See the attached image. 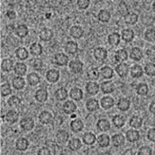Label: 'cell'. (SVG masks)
Returning <instances> with one entry per match:
<instances>
[{
  "instance_id": "6da1fadb",
  "label": "cell",
  "mask_w": 155,
  "mask_h": 155,
  "mask_svg": "<svg viewBox=\"0 0 155 155\" xmlns=\"http://www.w3.org/2000/svg\"><path fill=\"white\" fill-rule=\"evenodd\" d=\"M19 125H20V127H21L22 130L25 131V132H30L35 127L34 120L31 117H25V118H23L20 120Z\"/></svg>"
},
{
  "instance_id": "7a4b0ae2",
  "label": "cell",
  "mask_w": 155,
  "mask_h": 155,
  "mask_svg": "<svg viewBox=\"0 0 155 155\" xmlns=\"http://www.w3.org/2000/svg\"><path fill=\"white\" fill-rule=\"evenodd\" d=\"M53 62L58 66H64L69 62V58L63 52H58L53 57Z\"/></svg>"
},
{
  "instance_id": "3957f363",
  "label": "cell",
  "mask_w": 155,
  "mask_h": 155,
  "mask_svg": "<svg viewBox=\"0 0 155 155\" xmlns=\"http://www.w3.org/2000/svg\"><path fill=\"white\" fill-rule=\"evenodd\" d=\"M108 56V52L105 48L103 47H97L93 51V57L96 60L103 62L105 61Z\"/></svg>"
},
{
  "instance_id": "277c9868",
  "label": "cell",
  "mask_w": 155,
  "mask_h": 155,
  "mask_svg": "<svg viewBox=\"0 0 155 155\" xmlns=\"http://www.w3.org/2000/svg\"><path fill=\"white\" fill-rule=\"evenodd\" d=\"M53 36H54V33H53L52 30H51L50 28H43L38 34L40 40L44 41V42L51 41L53 38Z\"/></svg>"
},
{
  "instance_id": "5b68a950",
  "label": "cell",
  "mask_w": 155,
  "mask_h": 155,
  "mask_svg": "<svg viewBox=\"0 0 155 155\" xmlns=\"http://www.w3.org/2000/svg\"><path fill=\"white\" fill-rule=\"evenodd\" d=\"M53 120V117L52 114L47 112V111H43L39 113L38 115V121L42 124V125H49L52 123Z\"/></svg>"
},
{
  "instance_id": "8992f818",
  "label": "cell",
  "mask_w": 155,
  "mask_h": 155,
  "mask_svg": "<svg viewBox=\"0 0 155 155\" xmlns=\"http://www.w3.org/2000/svg\"><path fill=\"white\" fill-rule=\"evenodd\" d=\"M69 69L74 74L81 73L84 69V64L79 60H71L69 63Z\"/></svg>"
},
{
  "instance_id": "52a82bcc",
  "label": "cell",
  "mask_w": 155,
  "mask_h": 155,
  "mask_svg": "<svg viewBox=\"0 0 155 155\" xmlns=\"http://www.w3.org/2000/svg\"><path fill=\"white\" fill-rule=\"evenodd\" d=\"M126 139L131 143H134L140 140V134L137 129H129L126 134Z\"/></svg>"
},
{
  "instance_id": "ba28073f",
  "label": "cell",
  "mask_w": 155,
  "mask_h": 155,
  "mask_svg": "<svg viewBox=\"0 0 155 155\" xmlns=\"http://www.w3.org/2000/svg\"><path fill=\"white\" fill-rule=\"evenodd\" d=\"M129 65L127 63H120L115 67V71L120 78L127 77L129 73Z\"/></svg>"
},
{
  "instance_id": "9c48e42d",
  "label": "cell",
  "mask_w": 155,
  "mask_h": 155,
  "mask_svg": "<svg viewBox=\"0 0 155 155\" xmlns=\"http://www.w3.org/2000/svg\"><path fill=\"white\" fill-rule=\"evenodd\" d=\"M63 112L66 114L71 115L72 113H74L77 110V106L76 104L72 101V100H66L62 106Z\"/></svg>"
},
{
  "instance_id": "30bf717a",
  "label": "cell",
  "mask_w": 155,
  "mask_h": 155,
  "mask_svg": "<svg viewBox=\"0 0 155 155\" xmlns=\"http://www.w3.org/2000/svg\"><path fill=\"white\" fill-rule=\"evenodd\" d=\"M29 140L26 139V138H24V137H21V138H18L17 140H16V143H15V147H16V149L18 151H20V152H25L26 151L29 147Z\"/></svg>"
},
{
  "instance_id": "8fae6325",
  "label": "cell",
  "mask_w": 155,
  "mask_h": 155,
  "mask_svg": "<svg viewBox=\"0 0 155 155\" xmlns=\"http://www.w3.org/2000/svg\"><path fill=\"white\" fill-rule=\"evenodd\" d=\"M100 89L103 93L105 94H110L112 92H114L115 90V85H114V83L111 80H106V81H104L101 83L100 85Z\"/></svg>"
},
{
  "instance_id": "7c38bea8",
  "label": "cell",
  "mask_w": 155,
  "mask_h": 155,
  "mask_svg": "<svg viewBox=\"0 0 155 155\" xmlns=\"http://www.w3.org/2000/svg\"><path fill=\"white\" fill-rule=\"evenodd\" d=\"M59 77H60V73L56 69H51L45 74V78H46L47 81L50 82V83H56V82H58V79H59Z\"/></svg>"
},
{
  "instance_id": "4fadbf2b",
  "label": "cell",
  "mask_w": 155,
  "mask_h": 155,
  "mask_svg": "<svg viewBox=\"0 0 155 155\" xmlns=\"http://www.w3.org/2000/svg\"><path fill=\"white\" fill-rule=\"evenodd\" d=\"M35 99L38 103H45L48 99V92L45 88H39L35 92Z\"/></svg>"
},
{
  "instance_id": "5bb4252c",
  "label": "cell",
  "mask_w": 155,
  "mask_h": 155,
  "mask_svg": "<svg viewBox=\"0 0 155 155\" xmlns=\"http://www.w3.org/2000/svg\"><path fill=\"white\" fill-rule=\"evenodd\" d=\"M111 141L113 143V147H122V146L125 145L126 137L123 134H114V135H113V137L111 138Z\"/></svg>"
},
{
  "instance_id": "9a60e30c",
  "label": "cell",
  "mask_w": 155,
  "mask_h": 155,
  "mask_svg": "<svg viewBox=\"0 0 155 155\" xmlns=\"http://www.w3.org/2000/svg\"><path fill=\"white\" fill-rule=\"evenodd\" d=\"M100 86L95 81H89L85 85V90L89 95H96L99 92Z\"/></svg>"
},
{
  "instance_id": "2e32d148",
  "label": "cell",
  "mask_w": 155,
  "mask_h": 155,
  "mask_svg": "<svg viewBox=\"0 0 155 155\" xmlns=\"http://www.w3.org/2000/svg\"><path fill=\"white\" fill-rule=\"evenodd\" d=\"M97 143H98L99 147H108L110 146V143H111V138L109 137L108 134H100L97 138Z\"/></svg>"
},
{
  "instance_id": "e0dca14e",
  "label": "cell",
  "mask_w": 155,
  "mask_h": 155,
  "mask_svg": "<svg viewBox=\"0 0 155 155\" xmlns=\"http://www.w3.org/2000/svg\"><path fill=\"white\" fill-rule=\"evenodd\" d=\"M70 127L71 130L73 132V133H80L83 128H84V123L83 121L79 119H74L73 120H71L70 123Z\"/></svg>"
},
{
  "instance_id": "ac0fdd59",
  "label": "cell",
  "mask_w": 155,
  "mask_h": 155,
  "mask_svg": "<svg viewBox=\"0 0 155 155\" xmlns=\"http://www.w3.org/2000/svg\"><path fill=\"white\" fill-rule=\"evenodd\" d=\"M82 141L86 146H92L95 142H97V138L95 134L91 132H87L82 136Z\"/></svg>"
},
{
  "instance_id": "d6986e66",
  "label": "cell",
  "mask_w": 155,
  "mask_h": 155,
  "mask_svg": "<svg viewBox=\"0 0 155 155\" xmlns=\"http://www.w3.org/2000/svg\"><path fill=\"white\" fill-rule=\"evenodd\" d=\"M14 73L18 76V77H23L26 74V71H27V66L26 64L22 62H18V63L15 64L14 66Z\"/></svg>"
},
{
  "instance_id": "ffe728a7",
  "label": "cell",
  "mask_w": 155,
  "mask_h": 155,
  "mask_svg": "<svg viewBox=\"0 0 155 155\" xmlns=\"http://www.w3.org/2000/svg\"><path fill=\"white\" fill-rule=\"evenodd\" d=\"M134 36H135L134 31L130 28L124 29L121 32V38L127 43L132 42L134 39Z\"/></svg>"
},
{
  "instance_id": "44dd1931",
  "label": "cell",
  "mask_w": 155,
  "mask_h": 155,
  "mask_svg": "<svg viewBox=\"0 0 155 155\" xmlns=\"http://www.w3.org/2000/svg\"><path fill=\"white\" fill-rule=\"evenodd\" d=\"M70 35L71 38L78 39L84 35V30L79 25H73L70 29Z\"/></svg>"
},
{
  "instance_id": "7402d4cb",
  "label": "cell",
  "mask_w": 155,
  "mask_h": 155,
  "mask_svg": "<svg viewBox=\"0 0 155 155\" xmlns=\"http://www.w3.org/2000/svg\"><path fill=\"white\" fill-rule=\"evenodd\" d=\"M144 69L140 64H134L130 68V74L134 78H140L143 76Z\"/></svg>"
},
{
  "instance_id": "603a6c76",
  "label": "cell",
  "mask_w": 155,
  "mask_h": 155,
  "mask_svg": "<svg viewBox=\"0 0 155 155\" xmlns=\"http://www.w3.org/2000/svg\"><path fill=\"white\" fill-rule=\"evenodd\" d=\"M85 107L89 112H95L97 110H99L100 107V104L98 101V99H89L86 103H85Z\"/></svg>"
},
{
  "instance_id": "cb8c5ba5",
  "label": "cell",
  "mask_w": 155,
  "mask_h": 155,
  "mask_svg": "<svg viewBox=\"0 0 155 155\" xmlns=\"http://www.w3.org/2000/svg\"><path fill=\"white\" fill-rule=\"evenodd\" d=\"M19 118V114L16 110H9L7 113L5 114V120L9 124H14L16 123Z\"/></svg>"
},
{
  "instance_id": "d4e9b609",
  "label": "cell",
  "mask_w": 155,
  "mask_h": 155,
  "mask_svg": "<svg viewBox=\"0 0 155 155\" xmlns=\"http://www.w3.org/2000/svg\"><path fill=\"white\" fill-rule=\"evenodd\" d=\"M70 95L71 99H73V100H76V101H79L83 99L84 97V93L82 92V90L78 87H73L71 88L70 91Z\"/></svg>"
},
{
  "instance_id": "484cf974",
  "label": "cell",
  "mask_w": 155,
  "mask_h": 155,
  "mask_svg": "<svg viewBox=\"0 0 155 155\" xmlns=\"http://www.w3.org/2000/svg\"><path fill=\"white\" fill-rule=\"evenodd\" d=\"M113 106H114V99L110 96H105L100 100V106L105 110L111 109Z\"/></svg>"
},
{
  "instance_id": "4316f807",
  "label": "cell",
  "mask_w": 155,
  "mask_h": 155,
  "mask_svg": "<svg viewBox=\"0 0 155 155\" xmlns=\"http://www.w3.org/2000/svg\"><path fill=\"white\" fill-rule=\"evenodd\" d=\"M115 60L119 63H124L128 58V52L125 49H120L115 52Z\"/></svg>"
},
{
  "instance_id": "83f0119b",
  "label": "cell",
  "mask_w": 155,
  "mask_h": 155,
  "mask_svg": "<svg viewBox=\"0 0 155 155\" xmlns=\"http://www.w3.org/2000/svg\"><path fill=\"white\" fill-rule=\"evenodd\" d=\"M69 134L64 131V130H60L58 131L56 134V140L58 144H65L66 142L69 141Z\"/></svg>"
},
{
  "instance_id": "f1b7e54d",
  "label": "cell",
  "mask_w": 155,
  "mask_h": 155,
  "mask_svg": "<svg viewBox=\"0 0 155 155\" xmlns=\"http://www.w3.org/2000/svg\"><path fill=\"white\" fill-rule=\"evenodd\" d=\"M143 125V119L137 116L134 115L133 117H131V119L129 120V126L132 127L133 129H139Z\"/></svg>"
},
{
  "instance_id": "f546056e",
  "label": "cell",
  "mask_w": 155,
  "mask_h": 155,
  "mask_svg": "<svg viewBox=\"0 0 155 155\" xmlns=\"http://www.w3.org/2000/svg\"><path fill=\"white\" fill-rule=\"evenodd\" d=\"M67 147L70 149L71 151L76 152L78 150H79L82 147V142L78 138H72L71 140L68 141L67 143Z\"/></svg>"
},
{
  "instance_id": "4dcf8cb0",
  "label": "cell",
  "mask_w": 155,
  "mask_h": 155,
  "mask_svg": "<svg viewBox=\"0 0 155 155\" xmlns=\"http://www.w3.org/2000/svg\"><path fill=\"white\" fill-rule=\"evenodd\" d=\"M99 73H100V76L105 78V79H109V78H112L113 77V74H114V71L112 67L108 66V65H105L103 66L100 71H99Z\"/></svg>"
},
{
  "instance_id": "1f68e13d",
  "label": "cell",
  "mask_w": 155,
  "mask_h": 155,
  "mask_svg": "<svg viewBox=\"0 0 155 155\" xmlns=\"http://www.w3.org/2000/svg\"><path fill=\"white\" fill-rule=\"evenodd\" d=\"M130 106H131V102L127 98H121V99H119V101L117 103V107L121 112L128 111L130 108Z\"/></svg>"
},
{
  "instance_id": "d6a6232c",
  "label": "cell",
  "mask_w": 155,
  "mask_h": 155,
  "mask_svg": "<svg viewBox=\"0 0 155 155\" xmlns=\"http://www.w3.org/2000/svg\"><path fill=\"white\" fill-rule=\"evenodd\" d=\"M78 50V45L76 42L74 41H67L64 45V51L71 55L75 54Z\"/></svg>"
},
{
  "instance_id": "836d02e7",
  "label": "cell",
  "mask_w": 155,
  "mask_h": 155,
  "mask_svg": "<svg viewBox=\"0 0 155 155\" xmlns=\"http://www.w3.org/2000/svg\"><path fill=\"white\" fill-rule=\"evenodd\" d=\"M12 85L13 86V88L16 89V90H22V89L25 88V79L23 78V77L16 76V77H14L12 78Z\"/></svg>"
},
{
  "instance_id": "e575fe53",
  "label": "cell",
  "mask_w": 155,
  "mask_h": 155,
  "mask_svg": "<svg viewBox=\"0 0 155 155\" xmlns=\"http://www.w3.org/2000/svg\"><path fill=\"white\" fill-rule=\"evenodd\" d=\"M15 32L18 37L21 38H25L26 36L29 34V29L27 27V25H24V24H21L19 25H18L16 29H15Z\"/></svg>"
},
{
  "instance_id": "d590c367",
  "label": "cell",
  "mask_w": 155,
  "mask_h": 155,
  "mask_svg": "<svg viewBox=\"0 0 155 155\" xmlns=\"http://www.w3.org/2000/svg\"><path fill=\"white\" fill-rule=\"evenodd\" d=\"M126 121H127L126 117L122 114H117L113 118V125L117 128H121L124 127L126 124Z\"/></svg>"
},
{
  "instance_id": "8d00e7d4",
  "label": "cell",
  "mask_w": 155,
  "mask_h": 155,
  "mask_svg": "<svg viewBox=\"0 0 155 155\" xmlns=\"http://www.w3.org/2000/svg\"><path fill=\"white\" fill-rule=\"evenodd\" d=\"M14 62L12 59L11 58H5L2 63H1V69L3 71H6V72H9L12 69H14Z\"/></svg>"
},
{
  "instance_id": "74e56055",
  "label": "cell",
  "mask_w": 155,
  "mask_h": 155,
  "mask_svg": "<svg viewBox=\"0 0 155 155\" xmlns=\"http://www.w3.org/2000/svg\"><path fill=\"white\" fill-rule=\"evenodd\" d=\"M54 97L58 101H64V100H65V99H67V97H68V92H67L66 88L60 87V88L57 89L56 92L54 93Z\"/></svg>"
},
{
  "instance_id": "f35d334b",
  "label": "cell",
  "mask_w": 155,
  "mask_h": 155,
  "mask_svg": "<svg viewBox=\"0 0 155 155\" xmlns=\"http://www.w3.org/2000/svg\"><path fill=\"white\" fill-rule=\"evenodd\" d=\"M129 56L131 58V59H133L134 61H140L143 58V51L139 47H134L131 49Z\"/></svg>"
},
{
  "instance_id": "ab89813d",
  "label": "cell",
  "mask_w": 155,
  "mask_h": 155,
  "mask_svg": "<svg viewBox=\"0 0 155 155\" xmlns=\"http://www.w3.org/2000/svg\"><path fill=\"white\" fill-rule=\"evenodd\" d=\"M120 39H121V35H120L118 32H113L107 38V41L110 45L113 46H117L119 45L120 43Z\"/></svg>"
},
{
  "instance_id": "60d3db41",
  "label": "cell",
  "mask_w": 155,
  "mask_h": 155,
  "mask_svg": "<svg viewBox=\"0 0 155 155\" xmlns=\"http://www.w3.org/2000/svg\"><path fill=\"white\" fill-rule=\"evenodd\" d=\"M15 55H16L18 59L24 61V60L28 58L29 52L25 47H18L15 51Z\"/></svg>"
},
{
  "instance_id": "b9f144b4",
  "label": "cell",
  "mask_w": 155,
  "mask_h": 155,
  "mask_svg": "<svg viewBox=\"0 0 155 155\" xmlns=\"http://www.w3.org/2000/svg\"><path fill=\"white\" fill-rule=\"evenodd\" d=\"M27 82L31 86H36L40 83V77L36 72H31L27 75Z\"/></svg>"
},
{
  "instance_id": "7bdbcfd3",
  "label": "cell",
  "mask_w": 155,
  "mask_h": 155,
  "mask_svg": "<svg viewBox=\"0 0 155 155\" xmlns=\"http://www.w3.org/2000/svg\"><path fill=\"white\" fill-rule=\"evenodd\" d=\"M30 52H31V55H33V56H40L43 53L42 45L37 42H34L33 44H31V46H30Z\"/></svg>"
},
{
  "instance_id": "ee69618b",
  "label": "cell",
  "mask_w": 155,
  "mask_h": 155,
  "mask_svg": "<svg viewBox=\"0 0 155 155\" xmlns=\"http://www.w3.org/2000/svg\"><path fill=\"white\" fill-rule=\"evenodd\" d=\"M97 128L101 132H107L111 128V124L106 119H100L97 122Z\"/></svg>"
},
{
  "instance_id": "f6af8a7d",
  "label": "cell",
  "mask_w": 155,
  "mask_h": 155,
  "mask_svg": "<svg viewBox=\"0 0 155 155\" xmlns=\"http://www.w3.org/2000/svg\"><path fill=\"white\" fill-rule=\"evenodd\" d=\"M98 19L102 23H108L111 19V13L107 10H100L98 14Z\"/></svg>"
},
{
  "instance_id": "bcb514c9",
  "label": "cell",
  "mask_w": 155,
  "mask_h": 155,
  "mask_svg": "<svg viewBox=\"0 0 155 155\" xmlns=\"http://www.w3.org/2000/svg\"><path fill=\"white\" fill-rule=\"evenodd\" d=\"M86 76L88 78V79H90L91 81H95V80H98L100 77V73H99V70L97 68H91L89 69L87 71V74Z\"/></svg>"
},
{
  "instance_id": "7dc6e473",
  "label": "cell",
  "mask_w": 155,
  "mask_h": 155,
  "mask_svg": "<svg viewBox=\"0 0 155 155\" xmlns=\"http://www.w3.org/2000/svg\"><path fill=\"white\" fill-rule=\"evenodd\" d=\"M149 88L148 85L146 83H140L136 87V92L140 96H146L147 95Z\"/></svg>"
},
{
  "instance_id": "c3c4849f",
  "label": "cell",
  "mask_w": 155,
  "mask_h": 155,
  "mask_svg": "<svg viewBox=\"0 0 155 155\" xmlns=\"http://www.w3.org/2000/svg\"><path fill=\"white\" fill-rule=\"evenodd\" d=\"M144 72L149 77L155 76V63L150 62V63L146 64L144 67Z\"/></svg>"
},
{
  "instance_id": "681fc988",
  "label": "cell",
  "mask_w": 155,
  "mask_h": 155,
  "mask_svg": "<svg viewBox=\"0 0 155 155\" xmlns=\"http://www.w3.org/2000/svg\"><path fill=\"white\" fill-rule=\"evenodd\" d=\"M145 39L148 42H155V29L148 28L144 33Z\"/></svg>"
},
{
  "instance_id": "f907efd6",
  "label": "cell",
  "mask_w": 155,
  "mask_h": 155,
  "mask_svg": "<svg viewBox=\"0 0 155 155\" xmlns=\"http://www.w3.org/2000/svg\"><path fill=\"white\" fill-rule=\"evenodd\" d=\"M138 19H139V16L137 13H134V12L128 13L125 17V22L127 25H134L138 22Z\"/></svg>"
},
{
  "instance_id": "816d5d0a",
  "label": "cell",
  "mask_w": 155,
  "mask_h": 155,
  "mask_svg": "<svg viewBox=\"0 0 155 155\" xmlns=\"http://www.w3.org/2000/svg\"><path fill=\"white\" fill-rule=\"evenodd\" d=\"M12 93V88H11V85L9 83H4L1 85V95L3 97H6L9 96Z\"/></svg>"
},
{
  "instance_id": "f5cc1de1",
  "label": "cell",
  "mask_w": 155,
  "mask_h": 155,
  "mask_svg": "<svg viewBox=\"0 0 155 155\" xmlns=\"http://www.w3.org/2000/svg\"><path fill=\"white\" fill-rule=\"evenodd\" d=\"M30 63H31V66L33 69H35V70H40V69H42L43 62L42 60L40 58H33L32 60H31Z\"/></svg>"
},
{
  "instance_id": "db71d44e",
  "label": "cell",
  "mask_w": 155,
  "mask_h": 155,
  "mask_svg": "<svg viewBox=\"0 0 155 155\" xmlns=\"http://www.w3.org/2000/svg\"><path fill=\"white\" fill-rule=\"evenodd\" d=\"M7 103L8 105L10 106H18L20 105V103H21V99L20 98H18V96H11L7 100Z\"/></svg>"
},
{
  "instance_id": "11a10c76",
  "label": "cell",
  "mask_w": 155,
  "mask_h": 155,
  "mask_svg": "<svg viewBox=\"0 0 155 155\" xmlns=\"http://www.w3.org/2000/svg\"><path fill=\"white\" fill-rule=\"evenodd\" d=\"M153 154V151L150 147L148 146H143L141 147L139 150H138V153L137 155H152Z\"/></svg>"
},
{
  "instance_id": "9f6ffc18",
  "label": "cell",
  "mask_w": 155,
  "mask_h": 155,
  "mask_svg": "<svg viewBox=\"0 0 155 155\" xmlns=\"http://www.w3.org/2000/svg\"><path fill=\"white\" fill-rule=\"evenodd\" d=\"M77 5L80 10H85V9L89 7L90 1L89 0H78Z\"/></svg>"
},
{
  "instance_id": "6f0895ef",
  "label": "cell",
  "mask_w": 155,
  "mask_h": 155,
  "mask_svg": "<svg viewBox=\"0 0 155 155\" xmlns=\"http://www.w3.org/2000/svg\"><path fill=\"white\" fill-rule=\"evenodd\" d=\"M147 137L148 140L152 141V142H155V128H150L147 131Z\"/></svg>"
},
{
  "instance_id": "680465c9",
  "label": "cell",
  "mask_w": 155,
  "mask_h": 155,
  "mask_svg": "<svg viewBox=\"0 0 155 155\" xmlns=\"http://www.w3.org/2000/svg\"><path fill=\"white\" fill-rule=\"evenodd\" d=\"M38 155H51V150L46 147H43L38 151Z\"/></svg>"
},
{
  "instance_id": "91938a15",
  "label": "cell",
  "mask_w": 155,
  "mask_h": 155,
  "mask_svg": "<svg viewBox=\"0 0 155 155\" xmlns=\"http://www.w3.org/2000/svg\"><path fill=\"white\" fill-rule=\"evenodd\" d=\"M147 55L148 58L152 61H155V49L154 48H151L147 51Z\"/></svg>"
},
{
  "instance_id": "94428289",
  "label": "cell",
  "mask_w": 155,
  "mask_h": 155,
  "mask_svg": "<svg viewBox=\"0 0 155 155\" xmlns=\"http://www.w3.org/2000/svg\"><path fill=\"white\" fill-rule=\"evenodd\" d=\"M5 15H6V17H7L8 18L11 19V20H13V19H15L17 18V13L15 12L13 10H8Z\"/></svg>"
},
{
  "instance_id": "6125c7cd",
  "label": "cell",
  "mask_w": 155,
  "mask_h": 155,
  "mask_svg": "<svg viewBox=\"0 0 155 155\" xmlns=\"http://www.w3.org/2000/svg\"><path fill=\"white\" fill-rule=\"evenodd\" d=\"M149 111L150 113H153V114H155V101H153L150 106H149Z\"/></svg>"
},
{
  "instance_id": "be15d7a7",
  "label": "cell",
  "mask_w": 155,
  "mask_h": 155,
  "mask_svg": "<svg viewBox=\"0 0 155 155\" xmlns=\"http://www.w3.org/2000/svg\"><path fill=\"white\" fill-rule=\"evenodd\" d=\"M153 12H155V1L153 3Z\"/></svg>"
},
{
  "instance_id": "e7e4bbea",
  "label": "cell",
  "mask_w": 155,
  "mask_h": 155,
  "mask_svg": "<svg viewBox=\"0 0 155 155\" xmlns=\"http://www.w3.org/2000/svg\"><path fill=\"white\" fill-rule=\"evenodd\" d=\"M71 118H76V115H75V114H71Z\"/></svg>"
},
{
  "instance_id": "03108f58",
  "label": "cell",
  "mask_w": 155,
  "mask_h": 155,
  "mask_svg": "<svg viewBox=\"0 0 155 155\" xmlns=\"http://www.w3.org/2000/svg\"><path fill=\"white\" fill-rule=\"evenodd\" d=\"M154 147H155V146H154Z\"/></svg>"
}]
</instances>
